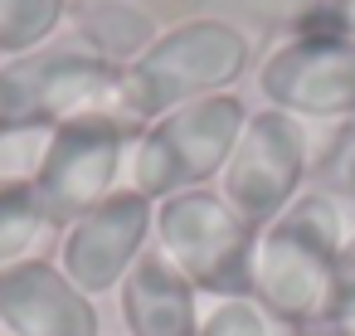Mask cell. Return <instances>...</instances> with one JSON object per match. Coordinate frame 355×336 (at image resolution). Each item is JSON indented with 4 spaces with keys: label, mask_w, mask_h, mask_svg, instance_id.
<instances>
[{
    "label": "cell",
    "mask_w": 355,
    "mask_h": 336,
    "mask_svg": "<svg viewBox=\"0 0 355 336\" xmlns=\"http://www.w3.org/2000/svg\"><path fill=\"white\" fill-rule=\"evenodd\" d=\"M200 336H292V331H282L253 297H229V302H214L205 312Z\"/></svg>",
    "instance_id": "obj_16"
},
{
    "label": "cell",
    "mask_w": 355,
    "mask_h": 336,
    "mask_svg": "<svg viewBox=\"0 0 355 336\" xmlns=\"http://www.w3.org/2000/svg\"><path fill=\"white\" fill-rule=\"evenodd\" d=\"M73 0H0V59H20L69 30Z\"/></svg>",
    "instance_id": "obj_14"
},
{
    "label": "cell",
    "mask_w": 355,
    "mask_h": 336,
    "mask_svg": "<svg viewBox=\"0 0 355 336\" xmlns=\"http://www.w3.org/2000/svg\"><path fill=\"white\" fill-rule=\"evenodd\" d=\"M248 112L253 108L239 93H214V98L185 103V108L146 122L127 151V190L161 205L180 190L219 185V176L243 137Z\"/></svg>",
    "instance_id": "obj_3"
},
{
    "label": "cell",
    "mask_w": 355,
    "mask_h": 336,
    "mask_svg": "<svg viewBox=\"0 0 355 336\" xmlns=\"http://www.w3.org/2000/svg\"><path fill=\"white\" fill-rule=\"evenodd\" d=\"M137 132L141 127L122 108L83 112L49 132L30 185H35L54 234H64L73 219H83L88 210H98L107 195H117L127 185V151H132Z\"/></svg>",
    "instance_id": "obj_5"
},
{
    "label": "cell",
    "mask_w": 355,
    "mask_h": 336,
    "mask_svg": "<svg viewBox=\"0 0 355 336\" xmlns=\"http://www.w3.org/2000/svg\"><path fill=\"white\" fill-rule=\"evenodd\" d=\"M326 326H340V331L355 326V229H345V244H340V258H336V292H331Z\"/></svg>",
    "instance_id": "obj_17"
},
{
    "label": "cell",
    "mask_w": 355,
    "mask_h": 336,
    "mask_svg": "<svg viewBox=\"0 0 355 336\" xmlns=\"http://www.w3.org/2000/svg\"><path fill=\"white\" fill-rule=\"evenodd\" d=\"M122 69L83 54L64 35L35 54L0 59V127L54 132L69 117L117 108Z\"/></svg>",
    "instance_id": "obj_6"
},
{
    "label": "cell",
    "mask_w": 355,
    "mask_h": 336,
    "mask_svg": "<svg viewBox=\"0 0 355 336\" xmlns=\"http://www.w3.org/2000/svg\"><path fill=\"white\" fill-rule=\"evenodd\" d=\"M306 190H321L336 205H355V117L326 127V137L311 142Z\"/></svg>",
    "instance_id": "obj_15"
},
{
    "label": "cell",
    "mask_w": 355,
    "mask_h": 336,
    "mask_svg": "<svg viewBox=\"0 0 355 336\" xmlns=\"http://www.w3.org/2000/svg\"><path fill=\"white\" fill-rule=\"evenodd\" d=\"M117 312H122L127 336H200V321H205L200 292L156 244L122 278Z\"/></svg>",
    "instance_id": "obj_11"
},
{
    "label": "cell",
    "mask_w": 355,
    "mask_h": 336,
    "mask_svg": "<svg viewBox=\"0 0 355 336\" xmlns=\"http://www.w3.org/2000/svg\"><path fill=\"white\" fill-rule=\"evenodd\" d=\"M297 336H350V331H340V326H316V331H297Z\"/></svg>",
    "instance_id": "obj_19"
},
{
    "label": "cell",
    "mask_w": 355,
    "mask_h": 336,
    "mask_svg": "<svg viewBox=\"0 0 355 336\" xmlns=\"http://www.w3.org/2000/svg\"><path fill=\"white\" fill-rule=\"evenodd\" d=\"M306 176H311V132H306V122H297L277 108H253L214 190L253 229H268L306 190Z\"/></svg>",
    "instance_id": "obj_7"
},
{
    "label": "cell",
    "mask_w": 355,
    "mask_h": 336,
    "mask_svg": "<svg viewBox=\"0 0 355 336\" xmlns=\"http://www.w3.org/2000/svg\"><path fill=\"white\" fill-rule=\"evenodd\" d=\"M0 336H103V317L54 258H30L0 273Z\"/></svg>",
    "instance_id": "obj_10"
},
{
    "label": "cell",
    "mask_w": 355,
    "mask_h": 336,
    "mask_svg": "<svg viewBox=\"0 0 355 336\" xmlns=\"http://www.w3.org/2000/svg\"><path fill=\"white\" fill-rule=\"evenodd\" d=\"M151 244L190 278L200 297L229 302L253 297V258H258V229L214 190H180L156 205Z\"/></svg>",
    "instance_id": "obj_4"
},
{
    "label": "cell",
    "mask_w": 355,
    "mask_h": 336,
    "mask_svg": "<svg viewBox=\"0 0 355 336\" xmlns=\"http://www.w3.org/2000/svg\"><path fill=\"white\" fill-rule=\"evenodd\" d=\"M49 234H54V224L44 219V205H40L35 185L0 176V273L40 258V244Z\"/></svg>",
    "instance_id": "obj_13"
},
{
    "label": "cell",
    "mask_w": 355,
    "mask_h": 336,
    "mask_svg": "<svg viewBox=\"0 0 355 336\" xmlns=\"http://www.w3.org/2000/svg\"><path fill=\"white\" fill-rule=\"evenodd\" d=\"M151 229H156V205L122 185L117 195H107L98 210H88L83 219H73L59 234L54 263L69 273V283L78 292H88L98 302V297L117 292L122 278L137 268V258L151 249Z\"/></svg>",
    "instance_id": "obj_9"
},
{
    "label": "cell",
    "mask_w": 355,
    "mask_h": 336,
    "mask_svg": "<svg viewBox=\"0 0 355 336\" xmlns=\"http://www.w3.org/2000/svg\"><path fill=\"white\" fill-rule=\"evenodd\" d=\"M345 244V215L321 190H302L268 229H258L253 302L282 331H316L331 317L336 258Z\"/></svg>",
    "instance_id": "obj_2"
},
{
    "label": "cell",
    "mask_w": 355,
    "mask_h": 336,
    "mask_svg": "<svg viewBox=\"0 0 355 336\" xmlns=\"http://www.w3.org/2000/svg\"><path fill=\"white\" fill-rule=\"evenodd\" d=\"M234 6L243 10V15H253V20H268V25H282L287 35L316 10V0H234Z\"/></svg>",
    "instance_id": "obj_18"
},
{
    "label": "cell",
    "mask_w": 355,
    "mask_h": 336,
    "mask_svg": "<svg viewBox=\"0 0 355 336\" xmlns=\"http://www.w3.org/2000/svg\"><path fill=\"white\" fill-rule=\"evenodd\" d=\"M253 83L263 108L297 122H350L355 117V40L345 35H282L258 64Z\"/></svg>",
    "instance_id": "obj_8"
},
{
    "label": "cell",
    "mask_w": 355,
    "mask_h": 336,
    "mask_svg": "<svg viewBox=\"0 0 355 336\" xmlns=\"http://www.w3.org/2000/svg\"><path fill=\"white\" fill-rule=\"evenodd\" d=\"M156 35H161V15L151 6H141V0H93V6H78L64 30L69 44H78L83 54H93L112 69L137 64Z\"/></svg>",
    "instance_id": "obj_12"
},
{
    "label": "cell",
    "mask_w": 355,
    "mask_h": 336,
    "mask_svg": "<svg viewBox=\"0 0 355 336\" xmlns=\"http://www.w3.org/2000/svg\"><path fill=\"white\" fill-rule=\"evenodd\" d=\"M258 64V44L239 15H214V10H190L161 25L151 49L122 69L117 83V108L146 127L185 103L234 93V83Z\"/></svg>",
    "instance_id": "obj_1"
}]
</instances>
